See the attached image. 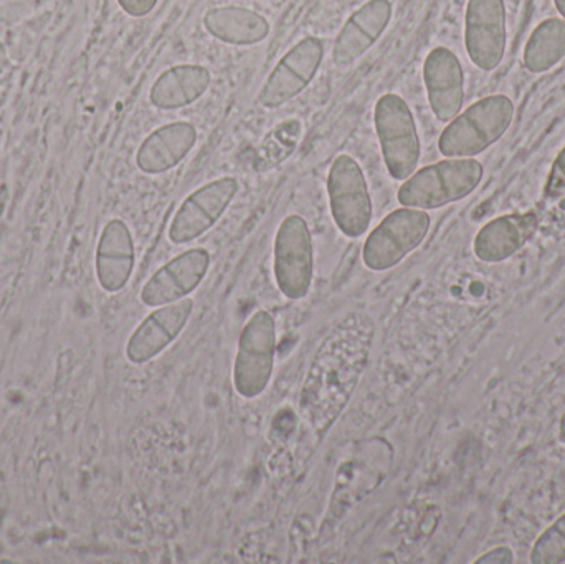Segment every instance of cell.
Listing matches in <instances>:
<instances>
[{"instance_id": "cell-20", "label": "cell", "mask_w": 565, "mask_h": 564, "mask_svg": "<svg viewBox=\"0 0 565 564\" xmlns=\"http://www.w3.org/2000/svg\"><path fill=\"white\" fill-rule=\"evenodd\" d=\"M204 26L214 39L228 45L250 46L270 35L267 17L245 7H214L204 17Z\"/></svg>"}, {"instance_id": "cell-12", "label": "cell", "mask_w": 565, "mask_h": 564, "mask_svg": "<svg viewBox=\"0 0 565 564\" xmlns=\"http://www.w3.org/2000/svg\"><path fill=\"white\" fill-rule=\"evenodd\" d=\"M211 268V254L202 247L182 252L178 257L162 265L141 290V301L146 307L162 305L188 298L204 281Z\"/></svg>"}, {"instance_id": "cell-3", "label": "cell", "mask_w": 565, "mask_h": 564, "mask_svg": "<svg viewBox=\"0 0 565 564\" xmlns=\"http://www.w3.org/2000/svg\"><path fill=\"white\" fill-rule=\"evenodd\" d=\"M514 118V103L507 95L478 99L455 116L438 139L445 158H475L500 141Z\"/></svg>"}, {"instance_id": "cell-10", "label": "cell", "mask_w": 565, "mask_h": 564, "mask_svg": "<svg viewBox=\"0 0 565 564\" xmlns=\"http://www.w3.org/2000/svg\"><path fill=\"white\" fill-rule=\"evenodd\" d=\"M324 58V42L318 36L299 40L277 63L274 72L262 86L258 102L265 108L274 109L291 102L308 88Z\"/></svg>"}, {"instance_id": "cell-23", "label": "cell", "mask_w": 565, "mask_h": 564, "mask_svg": "<svg viewBox=\"0 0 565 564\" xmlns=\"http://www.w3.org/2000/svg\"><path fill=\"white\" fill-rule=\"evenodd\" d=\"M544 194L547 199H557L565 194V146L554 161Z\"/></svg>"}, {"instance_id": "cell-4", "label": "cell", "mask_w": 565, "mask_h": 564, "mask_svg": "<svg viewBox=\"0 0 565 564\" xmlns=\"http://www.w3.org/2000/svg\"><path fill=\"white\" fill-rule=\"evenodd\" d=\"M277 354V323L267 310H257L238 337L235 354V391L244 400H257L270 386Z\"/></svg>"}, {"instance_id": "cell-17", "label": "cell", "mask_w": 565, "mask_h": 564, "mask_svg": "<svg viewBox=\"0 0 565 564\" xmlns=\"http://www.w3.org/2000/svg\"><path fill=\"white\" fill-rule=\"evenodd\" d=\"M136 264L135 241L128 224L113 219L103 228L96 245V278L108 294H118L128 285Z\"/></svg>"}, {"instance_id": "cell-1", "label": "cell", "mask_w": 565, "mask_h": 564, "mask_svg": "<svg viewBox=\"0 0 565 564\" xmlns=\"http://www.w3.org/2000/svg\"><path fill=\"white\" fill-rule=\"evenodd\" d=\"M375 341V323L354 311L342 318L319 344L299 391L301 419L324 436L354 396Z\"/></svg>"}, {"instance_id": "cell-18", "label": "cell", "mask_w": 565, "mask_h": 564, "mask_svg": "<svg viewBox=\"0 0 565 564\" xmlns=\"http://www.w3.org/2000/svg\"><path fill=\"white\" fill-rule=\"evenodd\" d=\"M198 142L192 123L175 121L154 129L139 146L136 164L145 174H162L181 164Z\"/></svg>"}, {"instance_id": "cell-26", "label": "cell", "mask_w": 565, "mask_h": 564, "mask_svg": "<svg viewBox=\"0 0 565 564\" xmlns=\"http://www.w3.org/2000/svg\"><path fill=\"white\" fill-rule=\"evenodd\" d=\"M554 3H556L557 10H559L561 15L565 20V0H554Z\"/></svg>"}, {"instance_id": "cell-16", "label": "cell", "mask_w": 565, "mask_h": 564, "mask_svg": "<svg viewBox=\"0 0 565 564\" xmlns=\"http://www.w3.org/2000/svg\"><path fill=\"white\" fill-rule=\"evenodd\" d=\"M540 228L536 212H516L493 219L478 231L473 252L481 262L500 264L521 251Z\"/></svg>"}, {"instance_id": "cell-19", "label": "cell", "mask_w": 565, "mask_h": 564, "mask_svg": "<svg viewBox=\"0 0 565 564\" xmlns=\"http://www.w3.org/2000/svg\"><path fill=\"white\" fill-rule=\"evenodd\" d=\"M212 75L202 65H175L162 72L152 85L149 99L166 111L184 108L198 102L207 92Z\"/></svg>"}, {"instance_id": "cell-25", "label": "cell", "mask_w": 565, "mask_h": 564, "mask_svg": "<svg viewBox=\"0 0 565 564\" xmlns=\"http://www.w3.org/2000/svg\"><path fill=\"white\" fill-rule=\"evenodd\" d=\"M477 564H513L514 553L510 546H497V549L490 550V552L481 555L480 558L475 562Z\"/></svg>"}, {"instance_id": "cell-15", "label": "cell", "mask_w": 565, "mask_h": 564, "mask_svg": "<svg viewBox=\"0 0 565 564\" xmlns=\"http://www.w3.org/2000/svg\"><path fill=\"white\" fill-rule=\"evenodd\" d=\"M391 0H369L345 20L332 46L335 65L348 66L361 58L387 29L392 19Z\"/></svg>"}, {"instance_id": "cell-24", "label": "cell", "mask_w": 565, "mask_h": 564, "mask_svg": "<svg viewBox=\"0 0 565 564\" xmlns=\"http://www.w3.org/2000/svg\"><path fill=\"white\" fill-rule=\"evenodd\" d=\"M159 0H118L119 7L131 17H146L156 9Z\"/></svg>"}, {"instance_id": "cell-13", "label": "cell", "mask_w": 565, "mask_h": 564, "mask_svg": "<svg viewBox=\"0 0 565 564\" xmlns=\"http://www.w3.org/2000/svg\"><path fill=\"white\" fill-rule=\"evenodd\" d=\"M194 311L192 298L162 305L148 315L132 331L126 344V358L129 363L145 364L158 358L166 348L171 347L191 320Z\"/></svg>"}, {"instance_id": "cell-7", "label": "cell", "mask_w": 565, "mask_h": 564, "mask_svg": "<svg viewBox=\"0 0 565 564\" xmlns=\"http://www.w3.org/2000/svg\"><path fill=\"white\" fill-rule=\"evenodd\" d=\"M329 207L335 227L349 238H359L371 227L372 201L359 162L339 155L328 172Z\"/></svg>"}, {"instance_id": "cell-11", "label": "cell", "mask_w": 565, "mask_h": 564, "mask_svg": "<svg viewBox=\"0 0 565 564\" xmlns=\"http://www.w3.org/2000/svg\"><path fill=\"white\" fill-rule=\"evenodd\" d=\"M507 42L504 0H468L465 46L471 62L483 72H493L504 58Z\"/></svg>"}, {"instance_id": "cell-5", "label": "cell", "mask_w": 565, "mask_h": 564, "mask_svg": "<svg viewBox=\"0 0 565 564\" xmlns=\"http://www.w3.org/2000/svg\"><path fill=\"white\" fill-rule=\"evenodd\" d=\"M374 125L391 178H411L420 161L422 148L414 115L405 99L395 93L382 95L375 103Z\"/></svg>"}, {"instance_id": "cell-2", "label": "cell", "mask_w": 565, "mask_h": 564, "mask_svg": "<svg viewBox=\"0 0 565 564\" xmlns=\"http://www.w3.org/2000/svg\"><path fill=\"white\" fill-rule=\"evenodd\" d=\"M484 169L473 158H448L415 171L397 192L404 207L434 211L473 194Z\"/></svg>"}, {"instance_id": "cell-9", "label": "cell", "mask_w": 565, "mask_h": 564, "mask_svg": "<svg viewBox=\"0 0 565 564\" xmlns=\"http://www.w3.org/2000/svg\"><path fill=\"white\" fill-rule=\"evenodd\" d=\"M241 184L232 175L215 179L195 189L182 202L169 225L172 244L184 245L211 231L237 195Z\"/></svg>"}, {"instance_id": "cell-21", "label": "cell", "mask_w": 565, "mask_h": 564, "mask_svg": "<svg viewBox=\"0 0 565 564\" xmlns=\"http://www.w3.org/2000/svg\"><path fill=\"white\" fill-rule=\"evenodd\" d=\"M565 56V20H543L524 46V65L530 72L544 73L563 62Z\"/></svg>"}, {"instance_id": "cell-14", "label": "cell", "mask_w": 565, "mask_h": 564, "mask_svg": "<svg viewBox=\"0 0 565 564\" xmlns=\"http://www.w3.org/2000/svg\"><path fill=\"white\" fill-rule=\"evenodd\" d=\"M424 82L434 115L451 121L465 99V73L458 56L447 46L431 50L424 63Z\"/></svg>"}, {"instance_id": "cell-6", "label": "cell", "mask_w": 565, "mask_h": 564, "mask_svg": "<svg viewBox=\"0 0 565 564\" xmlns=\"http://www.w3.org/2000/svg\"><path fill=\"white\" fill-rule=\"evenodd\" d=\"M431 219L420 209H395L365 238L362 262L372 272H385L401 264L420 247L430 231Z\"/></svg>"}, {"instance_id": "cell-8", "label": "cell", "mask_w": 565, "mask_h": 564, "mask_svg": "<svg viewBox=\"0 0 565 564\" xmlns=\"http://www.w3.org/2000/svg\"><path fill=\"white\" fill-rule=\"evenodd\" d=\"M275 281L289 300H301L311 290L315 258L308 222L301 215L282 219L274 247Z\"/></svg>"}, {"instance_id": "cell-22", "label": "cell", "mask_w": 565, "mask_h": 564, "mask_svg": "<svg viewBox=\"0 0 565 564\" xmlns=\"http://www.w3.org/2000/svg\"><path fill=\"white\" fill-rule=\"evenodd\" d=\"M531 563H565V513L537 536L531 550Z\"/></svg>"}]
</instances>
